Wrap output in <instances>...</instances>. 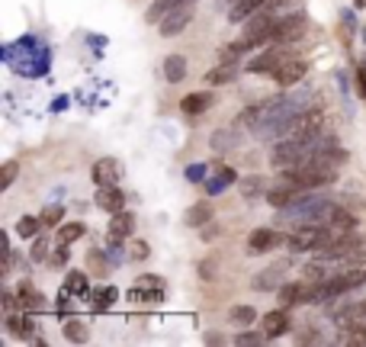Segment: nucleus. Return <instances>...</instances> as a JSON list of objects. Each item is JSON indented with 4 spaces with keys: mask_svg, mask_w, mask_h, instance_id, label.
Wrapping results in <instances>:
<instances>
[{
    "mask_svg": "<svg viewBox=\"0 0 366 347\" xmlns=\"http://www.w3.org/2000/svg\"><path fill=\"white\" fill-rule=\"evenodd\" d=\"M331 145H338V139L328 132L311 135V139H280L277 148L270 152V164L277 167V171H290V167L309 164L321 148H331Z\"/></svg>",
    "mask_w": 366,
    "mask_h": 347,
    "instance_id": "f257e3e1",
    "label": "nucleus"
},
{
    "mask_svg": "<svg viewBox=\"0 0 366 347\" xmlns=\"http://www.w3.org/2000/svg\"><path fill=\"white\" fill-rule=\"evenodd\" d=\"M321 132H325V116L318 110H309V113H296V116L280 129L277 142L280 139H311V135H321Z\"/></svg>",
    "mask_w": 366,
    "mask_h": 347,
    "instance_id": "f03ea898",
    "label": "nucleus"
},
{
    "mask_svg": "<svg viewBox=\"0 0 366 347\" xmlns=\"http://www.w3.org/2000/svg\"><path fill=\"white\" fill-rule=\"evenodd\" d=\"M290 58H296L292 55V45H270L263 55H257L254 62L248 64V71H254V74H273V71L283 68Z\"/></svg>",
    "mask_w": 366,
    "mask_h": 347,
    "instance_id": "7ed1b4c3",
    "label": "nucleus"
},
{
    "mask_svg": "<svg viewBox=\"0 0 366 347\" xmlns=\"http://www.w3.org/2000/svg\"><path fill=\"white\" fill-rule=\"evenodd\" d=\"M305 33V13H292V16H283L273 33V42L270 45H296Z\"/></svg>",
    "mask_w": 366,
    "mask_h": 347,
    "instance_id": "20e7f679",
    "label": "nucleus"
},
{
    "mask_svg": "<svg viewBox=\"0 0 366 347\" xmlns=\"http://www.w3.org/2000/svg\"><path fill=\"white\" fill-rule=\"evenodd\" d=\"M286 273H290V261H277V264H270L267 271H261L254 280H251V286H254L257 292H273L280 290V286L286 283Z\"/></svg>",
    "mask_w": 366,
    "mask_h": 347,
    "instance_id": "39448f33",
    "label": "nucleus"
},
{
    "mask_svg": "<svg viewBox=\"0 0 366 347\" xmlns=\"http://www.w3.org/2000/svg\"><path fill=\"white\" fill-rule=\"evenodd\" d=\"M286 244V235L277 229H257L248 235V254H267V251H277Z\"/></svg>",
    "mask_w": 366,
    "mask_h": 347,
    "instance_id": "423d86ee",
    "label": "nucleus"
},
{
    "mask_svg": "<svg viewBox=\"0 0 366 347\" xmlns=\"http://www.w3.org/2000/svg\"><path fill=\"white\" fill-rule=\"evenodd\" d=\"M193 13H196V4H193V0H187L183 7H177V10H173V13H167L164 20L158 23L161 35H167V39H171V35L183 33V29L190 26V20H193Z\"/></svg>",
    "mask_w": 366,
    "mask_h": 347,
    "instance_id": "0eeeda50",
    "label": "nucleus"
},
{
    "mask_svg": "<svg viewBox=\"0 0 366 347\" xmlns=\"http://www.w3.org/2000/svg\"><path fill=\"white\" fill-rule=\"evenodd\" d=\"M280 302H283L286 309L292 306H305V302H311V280H290V283L280 286Z\"/></svg>",
    "mask_w": 366,
    "mask_h": 347,
    "instance_id": "6e6552de",
    "label": "nucleus"
},
{
    "mask_svg": "<svg viewBox=\"0 0 366 347\" xmlns=\"http://www.w3.org/2000/svg\"><path fill=\"white\" fill-rule=\"evenodd\" d=\"M331 319L338 322L341 328H360V325H366V299L350 302V306H344V309H331Z\"/></svg>",
    "mask_w": 366,
    "mask_h": 347,
    "instance_id": "1a4fd4ad",
    "label": "nucleus"
},
{
    "mask_svg": "<svg viewBox=\"0 0 366 347\" xmlns=\"http://www.w3.org/2000/svg\"><path fill=\"white\" fill-rule=\"evenodd\" d=\"M93 181H97V187H116L122 181V164L116 158H100L93 164Z\"/></svg>",
    "mask_w": 366,
    "mask_h": 347,
    "instance_id": "9d476101",
    "label": "nucleus"
},
{
    "mask_svg": "<svg viewBox=\"0 0 366 347\" xmlns=\"http://www.w3.org/2000/svg\"><path fill=\"white\" fill-rule=\"evenodd\" d=\"M305 71H309V64H305L302 58H290L283 68L273 71V81H277L280 87H292V84H299L305 77Z\"/></svg>",
    "mask_w": 366,
    "mask_h": 347,
    "instance_id": "9b49d317",
    "label": "nucleus"
},
{
    "mask_svg": "<svg viewBox=\"0 0 366 347\" xmlns=\"http://www.w3.org/2000/svg\"><path fill=\"white\" fill-rule=\"evenodd\" d=\"M261 328L267 338H280V334L290 331V315H286V306L283 309H273V312H267L261 319Z\"/></svg>",
    "mask_w": 366,
    "mask_h": 347,
    "instance_id": "f8f14e48",
    "label": "nucleus"
},
{
    "mask_svg": "<svg viewBox=\"0 0 366 347\" xmlns=\"http://www.w3.org/2000/svg\"><path fill=\"white\" fill-rule=\"evenodd\" d=\"M97 206L103 209V212H122L125 209V193L116 187H100L97 190Z\"/></svg>",
    "mask_w": 366,
    "mask_h": 347,
    "instance_id": "ddd939ff",
    "label": "nucleus"
},
{
    "mask_svg": "<svg viewBox=\"0 0 366 347\" xmlns=\"http://www.w3.org/2000/svg\"><path fill=\"white\" fill-rule=\"evenodd\" d=\"M183 222H187L190 229H202V225H209L212 222V203L209 200L193 203V206L187 209V215H183Z\"/></svg>",
    "mask_w": 366,
    "mask_h": 347,
    "instance_id": "4468645a",
    "label": "nucleus"
},
{
    "mask_svg": "<svg viewBox=\"0 0 366 347\" xmlns=\"http://www.w3.org/2000/svg\"><path fill=\"white\" fill-rule=\"evenodd\" d=\"M132 232H135V215L132 212H113V222H110V238L113 241H122V238H129Z\"/></svg>",
    "mask_w": 366,
    "mask_h": 347,
    "instance_id": "2eb2a0df",
    "label": "nucleus"
},
{
    "mask_svg": "<svg viewBox=\"0 0 366 347\" xmlns=\"http://www.w3.org/2000/svg\"><path fill=\"white\" fill-rule=\"evenodd\" d=\"M183 4H187V0H151V7L145 10V20L154 26V23H161L167 13H173L177 7H183Z\"/></svg>",
    "mask_w": 366,
    "mask_h": 347,
    "instance_id": "dca6fc26",
    "label": "nucleus"
},
{
    "mask_svg": "<svg viewBox=\"0 0 366 347\" xmlns=\"http://www.w3.org/2000/svg\"><path fill=\"white\" fill-rule=\"evenodd\" d=\"M215 103V97H212V93H190V97H183V103H180V110H183V113H190V116H200V113H206L209 110V106H212Z\"/></svg>",
    "mask_w": 366,
    "mask_h": 347,
    "instance_id": "f3484780",
    "label": "nucleus"
},
{
    "mask_svg": "<svg viewBox=\"0 0 366 347\" xmlns=\"http://www.w3.org/2000/svg\"><path fill=\"white\" fill-rule=\"evenodd\" d=\"M261 7H263V0H235L228 20H231V23H244V20H251L254 13H261Z\"/></svg>",
    "mask_w": 366,
    "mask_h": 347,
    "instance_id": "a211bd4d",
    "label": "nucleus"
},
{
    "mask_svg": "<svg viewBox=\"0 0 366 347\" xmlns=\"http://www.w3.org/2000/svg\"><path fill=\"white\" fill-rule=\"evenodd\" d=\"M164 77L171 84L183 81V77H187V58H183V55H167L164 58Z\"/></svg>",
    "mask_w": 366,
    "mask_h": 347,
    "instance_id": "6ab92c4d",
    "label": "nucleus"
},
{
    "mask_svg": "<svg viewBox=\"0 0 366 347\" xmlns=\"http://www.w3.org/2000/svg\"><path fill=\"white\" fill-rule=\"evenodd\" d=\"M238 71H235V62L228 64V62H222L219 68H212V71H206V84H228L231 77H235Z\"/></svg>",
    "mask_w": 366,
    "mask_h": 347,
    "instance_id": "aec40b11",
    "label": "nucleus"
},
{
    "mask_svg": "<svg viewBox=\"0 0 366 347\" xmlns=\"http://www.w3.org/2000/svg\"><path fill=\"white\" fill-rule=\"evenodd\" d=\"M7 328H10V334H16V338H29V334H33V319H29V315H10L7 319Z\"/></svg>",
    "mask_w": 366,
    "mask_h": 347,
    "instance_id": "412c9836",
    "label": "nucleus"
},
{
    "mask_svg": "<svg viewBox=\"0 0 366 347\" xmlns=\"http://www.w3.org/2000/svg\"><path fill=\"white\" fill-rule=\"evenodd\" d=\"M84 225L81 222H68V225H62V229H58V244H62V248H68L71 241H77V238H84Z\"/></svg>",
    "mask_w": 366,
    "mask_h": 347,
    "instance_id": "4be33fe9",
    "label": "nucleus"
},
{
    "mask_svg": "<svg viewBox=\"0 0 366 347\" xmlns=\"http://www.w3.org/2000/svg\"><path fill=\"white\" fill-rule=\"evenodd\" d=\"M16 292H20L23 306H29V309H42V306H45V299L33 290V283H20V290H16Z\"/></svg>",
    "mask_w": 366,
    "mask_h": 347,
    "instance_id": "5701e85b",
    "label": "nucleus"
},
{
    "mask_svg": "<svg viewBox=\"0 0 366 347\" xmlns=\"http://www.w3.org/2000/svg\"><path fill=\"white\" fill-rule=\"evenodd\" d=\"M20 177V161H4L0 167V190H10V183Z\"/></svg>",
    "mask_w": 366,
    "mask_h": 347,
    "instance_id": "b1692460",
    "label": "nucleus"
},
{
    "mask_svg": "<svg viewBox=\"0 0 366 347\" xmlns=\"http://www.w3.org/2000/svg\"><path fill=\"white\" fill-rule=\"evenodd\" d=\"M39 225H42V219H35V215H23L20 222H16V235L35 238V235H39Z\"/></svg>",
    "mask_w": 366,
    "mask_h": 347,
    "instance_id": "393cba45",
    "label": "nucleus"
},
{
    "mask_svg": "<svg viewBox=\"0 0 366 347\" xmlns=\"http://www.w3.org/2000/svg\"><path fill=\"white\" fill-rule=\"evenodd\" d=\"M241 142V135L231 132V129H225V132H215L212 135V148H219V152H228L231 145H238Z\"/></svg>",
    "mask_w": 366,
    "mask_h": 347,
    "instance_id": "a878e982",
    "label": "nucleus"
},
{
    "mask_svg": "<svg viewBox=\"0 0 366 347\" xmlns=\"http://www.w3.org/2000/svg\"><path fill=\"white\" fill-rule=\"evenodd\" d=\"M64 292L68 296H81V292H87V273H68V280H64Z\"/></svg>",
    "mask_w": 366,
    "mask_h": 347,
    "instance_id": "bb28decb",
    "label": "nucleus"
},
{
    "mask_svg": "<svg viewBox=\"0 0 366 347\" xmlns=\"http://www.w3.org/2000/svg\"><path fill=\"white\" fill-rule=\"evenodd\" d=\"M64 338H68V341H87V325L77 322V319L64 322Z\"/></svg>",
    "mask_w": 366,
    "mask_h": 347,
    "instance_id": "cd10ccee",
    "label": "nucleus"
},
{
    "mask_svg": "<svg viewBox=\"0 0 366 347\" xmlns=\"http://www.w3.org/2000/svg\"><path fill=\"white\" fill-rule=\"evenodd\" d=\"M231 322L235 325H251V322H257V312L251 306H235L231 309Z\"/></svg>",
    "mask_w": 366,
    "mask_h": 347,
    "instance_id": "c85d7f7f",
    "label": "nucleus"
},
{
    "mask_svg": "<svg viewBox=\"0 0 366 347\" xmlns=\"http://www.w3.org/2000/svg\"><path fill=\"white\" fill-rule=\"evenodd\" d=\"M341 331H344L347 344H366V325H360V328H341Z\"/></svg>",
    "mask_w": 366,
    "mask_h": 347,
    "instance_id": "c756f323",
    "label": "nucleus"
},
{
    "mask_svg": "<svg viewBox=\"0 0 366 347\" xmlns=\"http://www.w3.org/2000/svg\"><path fill=\"white\" fill-rule=\"evenodd\" d=\"M62 215H64L62 206H49L45 212L39 215V219H42V225H58V222H62Z\"/></svg>",
    "mask_w": 366,
    "mask_h": 347,
    "instance_id": "7c9ffc66",
    "label": "nucleus"
},
{
    "mask_svg": "<svg viewBox=\"0 0 366 347\" xmlns=\"http://www.w3.org/2000/svg\"><path fill=\"white\" fill-rule=\"evenodd\" d=\"M113 299H116V290L97 292V296H93V309H97V312H103V309H110V302H113Z\"/></svg>",
    "mask_w": 366,
    "mask_h": 347,
    "instance_id": "2f4dec72",
    "label": "nucleus"
},
{
    "mask_svg": "<svg viewBox=\"0 0 366 347\" xmlns=\"http://www.w3.org/2000/svg\"><path fill=\"white\" fill-rule=\"evenodd\" d=\"M267 338V334H254V331H244L235 338V344H261V341Z\"/></svg>",
    "mask_w": 366,
    "mask_h": 347,
    "instance_id": "473e14b6",
    "label": "nucleus"
},
{
    "mask_svg": "<svg viewBox=\"0 0 366 347\" xmlns=\"http://www.w3.org/2000/svg\"><path fill=\"white\" fill-rule=\"evenodd\" d=\"M129 251H132V257H135V261H145V257H148V244L145 241H132Z\"/></svg>",
    "mask_w": 366,
    "mask_h": 347,
    "instance_id": "72a5a7b5",
    "label": "nucleus"
},
{
    "mask_svg": "<svg viewBox=\"0 0 366 347\" xmlns=\"http://www.w3.org/2000/svg\"><path fill=\"white\" fill-rule=\"evenodd\" d=\"M200 273H202V280H215V261H202Z\"/></svg>",
    "mask_w": 366,
    "mask_h": 347,
    "instance_id": "f704fd0d",
    "label": "nucleus"
},
{
    "mask_svg": "<svg viewBox=\"0 0 366 347\" xmlns=\"http://www.w3.org/2000/svg\"><path fill=\"white\" fill-rule=\"evenodd\" d=\"M357 87H360V97L366 100V68L357 71Z\"/></svg>",
    "mask_w": 366,
    "mask_h": 347,
    "instance_id": "c9c22d12",
    "label": "nucleus"
},
{
    "mask_svg": "<svg viewBox=\"0 0 366 347\" xmlns=\"http://www.w3.org/2000/svg\"><path fill=\"white\" fill-rule=\"evenodd\" d=\"M33 261H45V241H35V248H33Z\"/></svg>",
    "mask_w": 366,
    "mask_h": 347,
    "instance_id": "e433bc0d",
    "label": "nucleus"
},
{
    "mask_svg": "<svg viewBox=\"0 0 366 347\" xmlns=\"http://www.w3.org/2000/svg\"><path fill=\"white\" fill-rule=\"evenodd\" d=\"M261 187H263L261 181H248V183H244V196H251V193H254V190H261Z\"/></svg>",
    "mask_w": 366,
    "mask_h": 347,
    "instance_id": "4c0bfd02",
    "label": "nucleus"
},
{
    "mask_svg": "<svg viewBox=\"0 0 366 347\" xmlns=\"http://www.w3.org/2000/svg\"><path fill=\"white\" fill-rule=\"evenodd\" d=\"M228 4H235V0H228Z\"/></svg>",
    "mask_w": 366,
    "mask_h": 347,
    "instance_id": "58836bf2",
    "label": "nucleus"
}]
</instances>
